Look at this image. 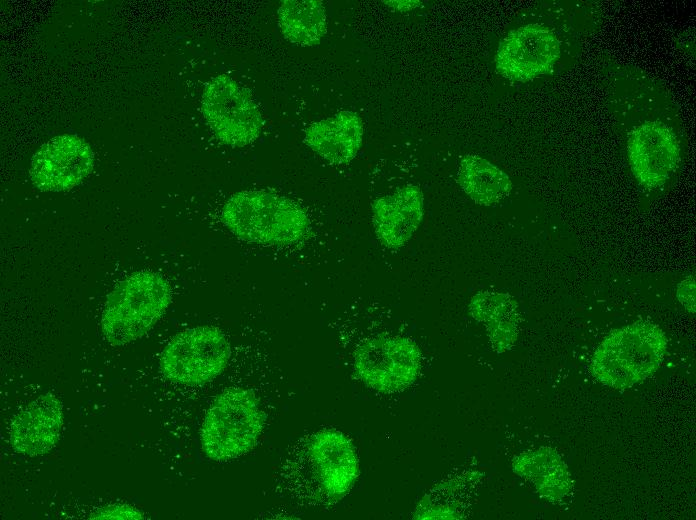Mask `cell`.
I'll use <instances>...</instances> for the list:
<instances>
[{
  "label": "cell",
  "mask_w": 696,
  "mask_h": 520,
  "mask_svg": "<svg viewBox=\"0 0 696 520\" xmlns=\"http://www.w3.org/2000/svg\"><path fill=\"white\" fill-rule=\"evenodd\" d=\"M221 219L236 237L263 245H290L309 234L310 221L293 200L260 190H243L225 202Z\"/></svg>",
  "instance_id": "1"
},
{
  "label": "cell",
  "mask_w": 696,
  "mask_h": 520,
  "mask_svg": "<svg viewBox=\"0 0 696 520\" xmlns=\"http://www.w3.org/2000/svg\"><path fill=\"white\" fill-rule=\"evenodd\" d=\"M667 344L665 332L650 322L637 321L614 329L593 353L592 374L609 387L630 388L658 370Z\"/></svg>",
  "instance_id": "2"
},
{
  "label": "cell",
  "mask_w": 696,
  "mask_h": 520,
  "mask_svg": "<svg viewBox=\"0 0 696 520\" xmlns=\"http://www.w3.org/2000/svg\"><path fill=\"white\" fill-rule=\"evenodd\" d=\"M172 299L167 280L153 271L135 272L108 295L101 327L112 346H123L145 335L165 313Z\"/></svg>",
  "instance_id": "3"
},
{
  "label": "cell",
  "mask_w": 696,
  "mask_h": 520,
  "mask_svg": "<svg viewBox=\"0 0 696 520\" xmlns=\"http://www.w3.org/2000/svg\"><path fill=\"white\" fill-rule=\"evenodd\" d=\"M264 416L255 395L231 388L221 393L208 409L201 428V444L213 460L238 457L254 447Z\"/></svg>",
  "instance_id": "4"
},
{
  "label": "cell",
  "mask_w": 696,
  "mask_h": 520,
  "mask_svg": "<svg viewBox=\"0 0 696 520\" xmlns=\"http://www.w3.org/2000/svg\"><path fill=\"white\" fill-rule=\"evenodd\" d=\"M310 492L325 500H338L355 483L359 463L350 439L340 431L323 429L311 435L294 460Z\"/></svg>",
  "instance_id": "5"
},
{
  "label": "cell",
  "mask_w": 696,
  "mask_h": 520,
  "mask_svg": "<svg viewBox=\"0 0 696 520\" xmlns=\"http://www.w3.org/2000/svg\"><path fill=\"white\" fill-rule=\"evenodd\" d=\"M230 344L213 326H197L176 334L160 357V369L170 380L189 386L216 378L226 368Z\"/></svg>",
  "instance_id": "6"
},
{
  "label": "cell",
  "mask_w": 696,
  "mask_h": 520,
  "mask_svg": "<svg viewBox=\"0 0 696 520\" xmlns=\"http://www.w3.org/2000/svg\"><path fill=\"white\" fill-rule=\"evenodd\" d=\"M202 112L216 137L232 147H244L254 142L264 124L249 91L225 74L206 84Z\"/></svg>",
  "instance_id": "7"
},
{
  "label": "cell",
  "mask_w": 696,
  "mask_h": 520,
  "mask_svg": "<svg viewBox=\"0 0 696 520\" xmlns=\"http://www.w3.org/2000/svg\"><path fill=\"white\" fill-rule=\"evenodd\" d=\"M354 370L368 387L382 393L408 388L421 369V352L409 338L379 335L364 340L354 352Z\"/></svg>",
  "instance_id": "8"
},
{
  "label": "cell",
  "mask_w": 696,
  "mask_h": 520,
  "mask_svg": "<svg viewBox=\"0 0 696 520\" xmlns=\"http://www.w3.org/2000/svg\"><path fill=\"white\" fill-rule=\"evenodd\" d=\"M561 41L556 32L531 23L511 30L500 42L495 67L504 78L527 82L549 73L560 58Z\"/></svg>",
  "instance_id": "9"
},
{
  "label": "cell",
  "mask_w": 696,
  "mask_h": 520,
  "mask_svg": "<svg viewBox=\"0 0 696 520\" xmlns=\"http://www.w3.org/2000/svg\"><path fill=\"white\" fill-rule=\"evenodd\" d=\"M91 146L74 134L55 136L35 152L29 175L42 191H66L79 185L93 170Z\"/></svg>",
  "instance_id": "10"
},
{
  "label": "cell",
  "mask_w": 696,
  "mask_h": 520,
  "mask_svg": "<svg viewBox=\"0 0 696 520\" xmlns=\"http://www.w3.org/2000/svg\"><path fill=\"white\" fill-rule=\"evenodd\" d=\"M631 171L647 189L663 186L680 162V145L674 131L660 120H646L628 134Z\"/></svg>",
  "instance_id": "11"
},
{
  "label": "cell",
  "mask_w": 696,
  "mask_h": 520,
  "mask_svg": "<svg viewBox=\"0 0 696 520\" xmlns=\"http://www.w3.org/2000/svg\"><path fill=\"white\" fill-rule=\"evenodd\" d=\"M424 215L421 189L408 184L372 203V222L379 242L388 249L403 247L417 231Z\"/></svg>",
  "instance_id": "12"
},
{
  "label": "cell",
  "mask_w": 696,
  "mask_h": 520,
  "mask_svg": "<svg viewBox=\"0 0 696 520\" xmlns=\"http://www.w3.org/2000/svg\"><path fill=\"white\" fill-rule=\"evenodd\" d=\"M62 426L61 402L52 393H45L31 401L14 417L9 440L18 453L43 455L59 440Z\"/></svg>",
  "instance_id": "13"
},
{
  "label": "cell",
  "mask_w": 696,
  "mask_h": 520,
  "mask_svg": "<svg viewBox=\"0 0 696 520\" xmlns=\"http://www.w3.org/2000/svg\"><path fill=\"white\" fill-rule=\"evenodd\" d=\"M304 140L330 164H348L361 147L363 122L353 111H340L332 117L310 124L305 131Z\"/></svg>",
  "instance_id": "14"
},
{
  "label": "cell",
  "mask_w": 696,
  "mask_h": 520,
  "mask_svg": "<svg viewBox=\"0 0 696 520\" xmlns=\"http://www.w3.org/2000/svg\"><path fill=\"white\" fill-rule=\"evenodd\" d=\"M473 319L484 323L493 350L503 353L517 341L520 311L517 301L508 293L479 291L469 302Z\"/></svg>",
  "instance_id": "15"
},
{
  "label": "cell",
  "mask_w": 696,
  "mask_h": 520,
  "mask_svg": "<svg viewBox=\"0 0 696 520\" xmlns=\"http://www.w3.org/2000/svg\"><path fill=\"white\" fill-rule=\"evenodd\" d=\"M514 473L531 482L537 493L550 501H560L573 489L567 465L550 447L522 452L512 460Z\"/></svg>",
  "instance_id": "16"
},
{
  "label": "cell",
  "mask_w": 696,
  "mask_h": 520,
  "mask_svg": "<svg viewBox=\"0 0 696 520\" xmlns=\"http://www.w3.org/2000/svg\"><path fill=\"white\" fill-rule=\"evenodd\" d=\"M457 182L476 204L490 206L505 199L512 190L509 176L490 161L466 155L459 163Z\"/></svg>",
  "instance_id": "17"
},
{
  "label": "cell",
  "mask_w": 696,
  "mask_h": 520,
  "mask_svg": "<svg viewBox=\"0 0 696 520\" xmlns=\"http://www.w3.org/2000/svg\"><path fill=\"white\" fill-rule=\"evenodd\" d=\"M278 24L289 42L315 45L327 31L325 7L318 0H284L278 9Z\"/></svg>",
  "instance_id": "18"
},
{
  "label": "cell",
  "mask_w": 696,
  "mask_h": 520,
  "mask_svg": "<svg viewBox=\"0 0 696 520\" xmlns=\"http://www.w3.org/2000/svg\"><path fill=\"white\" fill-rule=\"evenodd\" d=\"M92 519H142V513L130 505L117 504L97 509Z\"/></svg>",
  "instance_id": "19"
},
{
  "label": "cell",
  "mask_w": 696,
  "mask_h": 520,
  "mask_svg": "<svg viewBox=\"0 0 696 520\" xmlns=\"http://www.w3.org/2000/svg\"><path fill=\"white\" fill-rule=\"evenodd\" d=\"M676 297L689 313H695V279L693 276H687L679 282Z\"/></svg>",
  "instance_id": "20"
},
{
  "label": "cell",
  "mask_w": 696,
  "mask_h": 520,
  "mask_svg": "<svg viewBox=\"0 0 696 520\" xmlns=\"http://www.w3.org/2000/svg\"><path fill=\"white\" fill-rule=\"evenodd\" d=\"M386 5L392 7L397 11H408L420 5V1L416 0H406V1H383Z\"/></svg>",
  "instance_id": "21"
}]
</instances>
